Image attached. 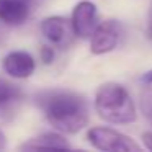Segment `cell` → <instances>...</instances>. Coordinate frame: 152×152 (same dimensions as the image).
<instances>
[{
    "mask_svg": "<svg viewBox=\"0 0 152 152\" xmlns=\"http://www.w3.org/2000/svg\"><path fill=\"white\" fill-rule=\"evenodd\" d=\"M36 102L46 119L59 132L75 134L88 123V105L75 92L46 90L36 96Z\"/></svg>",
    "mask_w": 152,
    "mask_h": 152,
    "instance_id": "1",
    "label": "cell"
},
{
    "mask_svg": "<svg viewBox=\"0 0 152 152\" xmlns=\"http://www.w3.org/2000/svg\"><path fill=\"white\" fill-rule=\"evenodd\" d=\"M95 111L102 119L113 124H129L137 118L136 105L129 92L123 85L115 82H106L96 88Z\"/></svg>",
    "mask_w": 152,
    "mask_h": 152,
    "instance_id": "2",
    "label": "cell"
},
{
    "mask_svg": "<svg viewBox=\"0 0 152 152\" xmlns=\"http://www.w3.org/2000/svg\"><path fill=\"white\" fill-rule=\"evenodd\" d=\"M87 139L95 149L105 151V152H139L141 151V145L136 144L129 136L111 128L96 126V128L88 129Z\"/></svg>",
    "mask_w": 152,
    "mask_h": 152,
    "instance_id": "3",
    "label": "cell"
},
{
    "mask_svg": "<svg viewBox=\"0 0 152 152\" xmlns=\"http://www.w3.org/2000/svg\"><path fill=\"white\" fill-rule=\"evenodd\" d=\"M119 25L115 20H106L96 25L90 34V51L95 56H102L116 48L119 41Z\"/></svg>",
    "mask_w": 152,
    "mask_h": 152,
    "instance_id": "4",
    "label": "cell"
},
{
    "mask_svg": "<svg viewBox=\"0 0 152 152\" xmlns=\"http://www.w3.org/2000/svg\"><path fill=\"white\" fill-rule=\"evenodd\" d=\"M41 33L53 46H57V48H66L72 41V36H74L70 20L59 17V15L44 18L41 21Z\"/></svg>",
    "mask_w": 152,
    "mask_h": 152,
    "instance_id": "5",
    "label": "cell"
},
{
    "mask_svg": "<svg viewBox=\"0 0 152 152\" xmlns=\"http://www.w3.org/2000/svg\"><path fill=\"white\" fill-rule=\"evenodd\" d=\"M72 31L79 38H90L96 26V5L90 0H82L74 7L70 17Z\"/></svg>",
    "mask_w": 152,
    "mask_h": 152,
    "instance_id": "6",
    "label": "cell"
},
{
    "mask_svg": "<svg viewBox=\"0 0 152 152\" xmlns=\"http://www.w3.org/2000/svg\"><path fill=\"white\" fill-rule=\"evenodd\" d=\"M4 70L13 79H28L33 75L34 69H36V62H34L33 56L26 51H13L8 53L2 61Z\"/></svg>",
    "mask_w": 152,
    "mask_h": 152,
    "instance_id": "7",
    "label": "cell"
},
{
    "mask_svg": "<svg viewBox=\"0 0 152 152\" xmlns=\"http://www.w3.org/2000/svg\"><path fill=\"white\" fill-rule=\"evenodd\" d=\"M30 4L23 0H0V21L10 26H18L26 21Z\"/></svg>",
    "mask_w": 152,
    "mask_h": 152,
    "instance_id": "8",
    "label": "cell"
},
{
    "mask_svg": "<svg viewBox=\"0 0 152 152\" xmlns=\"http://www.w3.org/2000/svg\"><path fill=\"white\" fill-rule=\"evenodd\" d=\"M38 149H70V144L61 132H43L31 137L20 145V151H38Z\"/></svg>",
    "mask_w": 152,
    "mask_h": 152,
    "instance_id": "9",
    "label": "cell"
},
{
    "mask_svg": "<svg viewBox=\"0 0 152 152\" xmlns=\"http://www.w3.org/2000/svg\"><path fill=\"white\" fill-rule=\"evenodd\" d=\"M20 96V90L15 85H12L10 82L0 79V105H5V103H10L13 100H17Z\"/></svg>",
    "mask_w": 152,
    "mask_h": 152,
    "instance_id": "10",
    "label": "cell"
},
{
    "mask_svg": "<svg viewBox=\"0 0 152 152\" xmlns=\"http://www.w3.org/2000/svg\"><path fill=\"white\" fill-rule=\"evenodd\" d=\"M141 108L147 121L152 124V88L151 87H144L141 92Z\"/></svg>",
    "mask_w": 152,
    "mask_h": 152,
    "instance_id": "11",
    "label": "cell"
},
{
    "mask_svg": "<svg viewBox=\"0 0 152 152\" xmlns=\"http://www.w3.org/2000/svg\"><path fill=\"white\" fill-rule=\"evenodd\" d=\"M39 57L44 64H51L54 61V49L49 46H43L39 51Z\"/></svg>",
    "mask_w": 152,
    "mask_h": 152,
    "instance_id": "12",
    "label": "cell"
},
{
    "mask_svg": "<svg viewBox=\"0 0 152 152\" xmlns=\"http://www.w3.org/2000/svg\"><path fill=\"white\" fill-rule=\"evenodd\" d=\"M142 142H144V147L152 152V131H147L142 134Z\"/></svg>",
    "mask_w": 152,
    "mask_h": 152,
    "instance_id": "13",
    "label": "cell"
},
{
    "mask_svg": "<svg viewBox=\"0 0 152 152\" xmlns=\"http://www.w3.org/2000/svg\"><path fill=\"white\" fill-rule=\"evenodd\" d=\"M147 36L152 39V0H151L149 12H147Z\"/></svg>",
    "mask_w": 152,
    "mask_h": 152,
    "instance_id": "14",
    "label": "cell"
},
{
    "mask_svg": "<svg viewBox=\"0 0 152 152\" xmlns=\"http://www.w3.org/2000/svg\"><path fill=\"white\" fill-rule=\"evenodd\" d=\"M142 82H144L145 85H152V69L147 70V72L142 75Z\"/></svg>",
    "mask_w": 152,
    "mask_h": 152,
    "instance_id": "15",
    "label": "cell"
},
{
    "mask_svg": "<svg viewBox=\"0 0 152 152\" xmlns=\"http://www.w3.org/2000/svg\"><path fill=\"white\" fill-rule=\"evenodd\" d=\"M7 147V136H5L4 131H0V151Z\"/></svg>",
    "mask_w": 152,
    "mask_h": 152,
    "instance_id": "16",
    "label": "cell"
},
{
    "mask_svg": "<svg viewBox=\"0 0 152 152\" xmlns=\"http://www.w3.org/2000/svg\"><path fill=\"white\" fill-rule=\"evenodd\" d=\"M23 2H28V4H30V2H31V0H23Z\"/></svg>",
    "mask_w": 152,
    "mask_h": 152,
    "instance_id": "17",
    "label": "cell"
}]
</instances>
